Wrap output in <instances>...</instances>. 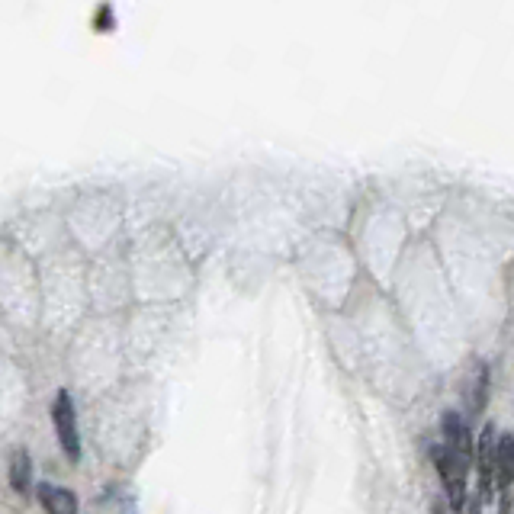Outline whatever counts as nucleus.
<instances>
[{
	"label": "nucleus",
	"mask_w": 514,
	"mask_h": 514,
	"mask_svg": "<svg viewBox=\"0 0 514 514\" xmlns=\"http://www.w3.org/2000/svg\"><path fill=\"white\" fill-rule=\"evenodd\" d=\"M39 505L45 514H81L78 495L65 486H39Z\"/></svg>",
	"instance_id": "423d86ee"
},
{
	"label": "nucleus",
	"mask_w": 514,
	"mask_h": 514,
	"mask_svg": "<svg viewBox=\"0 0 514 514\" xmlns=\"http://www.w3.org/2000/svg\"><path fill=\"white\" fill-rule=\"evenodd\" d=\"M434 466H437V476H441V482H444L450 508L463 511V505H466V463L460 457H453L447 447H434Z\"/></svg>",
	"instance_id": "f03ea898"
},
{
	"label": "nucleus",
	"mask_w": 514,
	"mask_h": 514,
	"mask_svg": "<svg viewBox=\"0 0 514 514\" xmlns=\"http://www.w3.org/2000/svg\"><path fill=\"white\" fill-rule=\"evenodd\" d=\"M486 402H489V367L482 360H473L470 370H466V380H463V405H466V415L476 418L486 412Z\"/></svg>",
	"instance_id": "7ed1b4c3"
},
{
	"label": "nucleus",
	"mask_w": 514,
	"mask_h": 514,
	"mask_svg": "<svg viewBox=\"0 0 514 514\" xmlns=\"http://www.w3.org/2000/svg\"><path fill=\"white\" fill-rule=\"evenodd\" d=\"M441 434H444V447L453 453V457H460L466 466H470V460H473V437H470V425H466V418L460 412H444Z\"/></svg>",
	"instance_id": "20e7f679"
},
{
	"label": "nucleus",
	"mask_w": 514,
	"mask_h": 514,
	"mask_svg": "<svg viewBox=\"0 0 514 514\" xmlns=\"http://www.w3.org/2000/svg\"><path fill=\"white\" fill-rule=\"evenodd\" d=\"M52 428L58 437V447H62L68 463H81V428H78V408L74 399L62 389L52 402Z\"/></svg>",
	"instance_id": "f257e3e1"
},
{
	"label": "nucleus",
	"mask_w": 514,
	"mask_h": 514,
	"mask_svg": "<svg viewBox=\"0 0 514 514\" xmlns=\"http://www.w3.org/2000/svg\"><path fill=\"white\" fill-rule=\"evenodd\" d=\"M10 489L17 495L33 492V457L26 450H13L10 457Z\"/></svg>",
	"instance_id": "0eeeda50"
},
{
	"label": "nucleus",
	"mask_w": 514,
	"mask_h": 514,
	"mask_svg": "<svg viewBox=\"0 0 514 514\" xmlns=\"http://www.w3.org/2000/svg\"><path fill=\"white\" fill-rule=\"evenodd\" d=\"M495 460H498V434L489 425L486 431H482V441H479V489H482V502H489V498H492Z\"/></svg>",
	"instance_id": "39448f33"
}]
</instances>
